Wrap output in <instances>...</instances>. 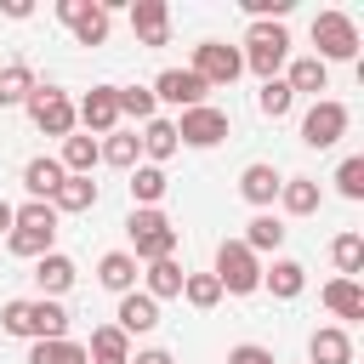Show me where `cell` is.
Listing matches in <instances>:
<instances>
[{
	"label": "cell",
	"mask_w": 364,
	"mask_h": 364,
	"mask_svg": "<svg viewBox=\"0 0 364 364\" xmlns=\"http://www.w3.org/2000/svg\"><path fill=\"white\" fill-rule=\"evenodd\" d=\"M318 199H324V193H318L313 176H284V182H279V205H284L290 216H313Z\"/></svg>",
	"instance_id": "25"
},
{
	"label": "cell",
	"mask_w": 364,
	"mask_h": 364,
	"mask_svg": "<svg viewBox=\"0 0 364 364\" xmlns=\"http://www.w3.org/2000/svg\"><path fill=\"white\" fill-rule=\"evenodd\" d=\"M34 97V68L28 63H6L0 68V108H17Z\"/></svg>",
	"instance_id": "31"
},
{
	"label": "cell",
	"mask_w": 364,
	"mask_h": 364,
	"mask_svg": "<svg viewBox=\"0 0 364 364\" xmlns=\"http://www.w3.org/2000/svg\"><path fill=\"white\" fill-rule=\"evenodd\" d=\"M119 91V114H131V119H154V91H142V85H114Z\"/></svg>",
	"instance_id": "37"
},
{
	"label": "cell",
	"mask_w": 364,
	"mask_h": 364,
	"mask_svg": "<svg viewBox=\"0 0 364 364\" xmlns=\"http://www.w3.org/2000/svg\"><path fill=\"white\" fill-rule=\"evenodd\" d=\"M74 279H80V267H74L63 250H46V256L34 262V284H40V296H46V301H57Z\"/></svg>",
	"instance_id": "14"
},
{
	"label": "cell",
	"mask_w": 364,
	"mask_h": 364,
	"mask_svg": "<svg viewBox=\"0 0 364 364\" xmlns=\"http://www.w3.org/2000/svg\"><path fill=\"white\" fill-rule=\"evenodd\" d=\"M222 136H228V114H222V108H210V102L182 108V119H176V142H188V148H216Z\"/></svg>",
	"instance_id": "10"
},
{
	"label": "cell",
	"mask_w": 364,
	"mask_h": 364,
	"mask_svg": "<svg viewBox=\"0 0 364 364\" xmlns=\"http://www.w3.org/2000/svg\"><path fill=\"white\" fill-rule=\"evenodd\" d=\"M91 205H97V182L91 176H63L57 193H51V210H68V216H80Z\"/></svg>",
	"instance_id": "24"
},
{
	"label": "cell",
	"mask_w": 364,
	"mask_h": 364,
	"mask_svg": "<svg viewBox=\"0 0 364 364\" xmlns=\"http://www.w3.org/2000/svg\"><path fill=\"white\" fill-rule=\"evenodd\" d=\"M330 256H336L341 279H358V267H364V239H358V233H341V239L330 245Z\"/></svg>",
	"instance_id": "36"
},
{
	"label": "cell",
	"mask_w": 364,
	"mask_h": 364,
	"mask_svg": "<svg viewBox=\"0 0 364 364\" xmlns=\"http://www.w3.org/2000/svg\"><path fill=\"white\" fill-rule=\"evenodd\" d=\"M63 176H68V171H63L57 159H46V154L23 165V188H28L34 199H46V205H51V193H57V182H63Z\"/></svg>",
	"instance_id": "28"
},
{
	"label": "cell",
	"mask_w": 364,
	"mask_h": 364,
	"mask_svg": "<svg viewBox=\"0 0 364 364\" xmlns=\"http://www.w3.org/2000/svg\"><path fill=\"white\" fill-rule=\"evenodd\" d=\"M347 102H336V97H318L307 114H301V142L307 148H336L341 136H347Z\"/></svg>",
	"instance_id": "6"
},
{
	"label": "cell",
	"mask_w": 364,
	"mask_h": 364,
	"mask_svg": "<svg viewBox=\"0 0 364 364\" xmlns=\"http://www.w3.org/2000/svg\"><path fill=\"white\" fill-rule=\"evenodd\" d=\"M165 188H171L165 165H136V171H131V199H136V210H159Z\"/></svg>",
	"instance_id": "22"
},
{
	"label": "cell",
	"mask_w": 364,
	"mask_h": 364,
	"mask_svg": "<svg viewBox=\"0 0 364 364\" xmlns=\"http://www.w3.org/2000/svg\"><path fill=\"white\" fill-rule=\"evenodd\" d=\"M102 159V148H97V136H63V171L68 176H91V165Z\"/></svg>",
	"instance_id": "30"
},
{
	"label": "cell",
	"mask_w": 364,
	"mask_h": 364,
	"mask_svg": "<svg viewBox=\"0 0 364 364\" xmlns=\"http://www.w3.org/2000/svg\"><path fill=\"white\" fill-rule=\"evenodd\" d=\"M182 262L176 256H165V262H148V290L142 296H154V301H171V296H182Z\"/></svg>",
	"instance_id": "29"
},
{
	"label": "cell",
	"mask_w": 364,
	"mask_h": 364,
	"mask_svg": "<svg viewBox=\"0 0 364 364\" xmlns=\"http://www.w3.org/2000/svg\"><path fill=\"white\" fill-rule=\"evenodd\" d=\"M284 233H290V228H284L273 210H262V216H250V222H245V239H239V245H245V250L262 262L267 250H279V245H284Z\"/></svg>",
	"instance_id": "16"
},
{
	"label": "cell",
	"mask_w": 364,
	"mask_h": 364,
	"mask_svg": "<svg viewBox=\"0 0 364 364\" xmlns=\"http://www.w3.org/2000/svg\"><path fill=\"white\" fill-rule=\"evenodd\" d=\"M114 318H119L125 336H148V330L159 324V301L142 296V290H131V296H119V313H114Z\"/></svg>",
	"instance_id": "18"
},
{
	"label": "cell",
	"mask_w": 364,
	"mask_h": 364,
	"mask_svg": "<svg viewBox=\"0 0 364 364\" xmlns=\"http://www.w3.org/2000/svg\"><path fill=\"white\" fill-rule=\"evenodd\" d=\"M131 364H176V358H171V353H165V347H148V353H136V358H131Z\"/></svg>",
	"instance_id": "40"
},
{
	"label": "cell",
	"mask_w": 364,
	"mask_h": 364,
	"mask_svg": "<svg viewBox=\"0 0 364 364\" xmlns=\"http://www.w3.org/2000/svg\"><path fill=\"white\" fill-rule=\"evenodd\" d=\"M324 307H330L336 318H347V324L364 318V284H358V279H330V284H324Z\"/></svg>",
	"instance_id": "23"
},
{
	"label": "cell",
	"mask_w": 364,
	"mask_h": 364,
	"mask_svg": "<svg viewBox=\"0 0 364 364\" xmlns=\"http://www.w3.org/2000/svg\"><path fill=\"white\" fill-rule=\"evenodd\" d=\"M28 364H91V358H85V347H80V341L57 336V341H34Z\"/></svg>",
	"instance_id": "32"
},
{
	"label": "cell",
	"mask_w": 364,
	"mask_h": 364,
	"mask_svg": "<svg viewBox=\"0 0 364 364\" xmlns=\"http://www.w3.org/2000/svg\"><path fill=\"white\" fill-rule=\"evenodd\" d=\"M262 284H267L279 301H296V296L307 290V267H301V262H290V256H279L273 267H262Z\"/></svg>",
	"instance_id": "20"
},
{
	"label": "cell",
	"mask_w": 364,
	"mask_h": 364,
	"mask_svg": "<svg viewBox=\"0 0 364 364\" xmlns=\"http://www.w3.org/2000/svg\"><path fill=\"white\" fill-rule=\"evenodd\" d=\"M0 11H6V17H17V23H23V17H28V11H34V6H28V0H0Z\"/></svg>",
	"instance_id": "41"
},
{
	"label": "cell",
	"mask_w": 364,
	"mask_h": 364,
	"mask_svg": "<svg viewBox=\"0 0 364 364\" xmlns=\"http://www.w3.org/2000/svg\"><path fill=\"white\" fill-rule=\"evenodd\" d=\"M97 284L114 290V296H131V290H136V256H131V250H108V256L97 262Z\"/></svg>",
	"instance_id": "17"
},
{
	"label": "cell",
	"mask_w": 364,
	"mask_h": 364,
	"mask_svg": "<svg viewBox=\"0 0 364 364\" xmlns=\"http://www.w3.org/2000/svg\"><path fill=\"white\" fill-rule=\"evenodd\" d=\"M313 57L330 68V63H353L358 57V23L347 17V11H318L313 17Z\"/></svg>",
	"instance_id": "4"
},
{
	"label": "cell",
	"mask_w": 364,
	"mask_h": 364,
	"mask_svg": "<svg viewBox=\"0 0 364 364\" xmlns=\"http://www.w3.org/2000/svg\"><path fill=\"white\" fill-rule=\"evenodd\" d=\"M284 85H290V91H307V97L318 102V91H330V68H324L318 57H296L290 74H284Z\"/></svg>",
	"instance_id": "26"
},
{
	"label": "cell",
	"mask_w": 364,
	"mask_h": 364,
	"mask_svg": "<svg viewBox=\"0 0 364 364\" xmlns=\"http://www.w3.org/2000/svg\"><path fill=\"white\" fill-rule=\"evenodd\" d=\"M136 46H171V6L165 0H131Z\"/></svg>",
	"instance_id": "13"
},
{
	"label": "cell",
	"mask_w": 364,
	"mask_h": 364,
	"mask_svg": "<svg viewBox=\"0 0 364 364\" xmlns=\"http://www.w3.org/2000/svg\"><path fill=\"white\" fill-rule=\"evenodd\" d=\"M0 233H11V205L0 199Z\"/></svg>",
	"instance_id": "42"
},
{
	"label": "cell",
	"mask_w": 364,
	"mask_h": 364,
	"mask_svg": "<svg viewBox=\"0 0 364 364\" xmlns=\"http://www.w3.org/2000/svg\"><path fill=\"white\" fill-rule=\"evenodd\" d=\"M336 193H341V199H364V159H358V154L336 165Z\"/></svg>",
	"instance_id": "38"
},
{
	"label": "cell",
	"mask_w": 364,
	"mask_h": 364,
	"mask_svg": "<svg viewBox=\"0 0 364 364\" xmlns=\"http://www.w3.org/2000/svg\"><path fill=\"white\" fill-rule=\"evenodd\" d=\"M97 148H102V159L119 165V171H136V159H142L136 136H125V131H108V142H97Z\"/></svg>",
	"instance_id": "34"
},
{
	"label": "cell",
	"mask_w": 364,
	"mask_h": 364,
	"mask_svg": "<svg viewBox=\"0 0 364 364\" xmlns=\"http://www.w3.org/2000/svg\"><path fill=\"white\" fill-rule=\"evenodd\" d=\"M193 74H199L205 85H233V80L245 74V57H239V46L205 40V46H193Z\"/></svg>",
	"instance_id": "7"
},
{
	"label": "cell",
	"mask_w": 364,
	"mask_h": 364,
	"mask_svg": "<svg viewBox=\"0 0 364 364\" xmlns=\"http://www.w3.org/2000/svg\"><path fill=\"white\" fill-rule=\"evenodd\" d=\"M228 364H273V353H267V347H256V341H239V347L228 353Z\"/></svg>",
	"instance_id": "39"
},
{
	"label": "cell",
	"mask_w": 364,
	"mask_h": 364,
	"mask_svg": "<svg viewBox=\"0 0 364 364\" xmlns=\"http://www.w3.org/2000/svg\"><path fill=\"white\" fill-rule=\"evenodd\" d=\"M290 102H296V91H290L284 80H262V91H256V108H262L267 119H284V114H290Z\"/></svg>",
	"instance_id": "33"
},
{
	"label": "cell",
	"mask_w": 364,
	"mask_h": 364,
	"mask_svg": "<svg viewBox=\"0 0 364 364\" xmlns=\"http://www.w3.org/2000/svg\"><path fill=\"white\" fill-rule=\"evenodd\" d=\"M28 119H34L46 136H74V102H68L57 85H34V97H28Z\"/></svg>",
	"instance_id": "8"
},
{
	"label": "cell",
	"mask_w": 364,
	"mask_h": 364,
	"mask_svg": "<svg viewBox=\"0 0 364 364\" xmlns=\"http://www.w3.org/2000/svg\"><path fill=\"white\" fill-rule=\"evenodd\" d=\"M182 296H188V307L205 313V307L222 301V284H216V273H188V279H182Z\"/></svg>",
	"instance_id": "35"
},
{
	"label": "cell",
	"mask_w": 364,
	"mask_h": 364,
	"mask_svg": "<svg viewBox=\"0 0 364 364\" xmlns=\"http://www.w3.org/2000/svg\"><path fill=\"white\" fill-rule=\"evenodd\" d=\"M307 358H313V364H353V336H347L341 324H324V330H313Z\"/></svg>",
	"instance_id": "19"
},
{
	"label": "cell",
	"mask_w": 364,
	"mask_h": 364,
	"mask_svg": "<svg viewBox=\"0 0 364 364\" xmlns=\"http://www.w3.org/2000/svg\"><path fill=\"white\" fill-rule=\"evenodd\" d=\"M136 148L148 154V165H165V159L176 154V125H171V119H148L142 136H136Z\"/></svg>",
	"instance_id": "27"
},
{
	"label": "cell",
	"mask_w": 364,
	"mask_h": 364,
	"mask_svg": "<svg viewBox=\"0 0 364 364\" xmlns=\"http://www.w3.org/2000/svg\"><path fill=\"white\" fill-rule=\"evenodd\" d=\"M125 239H131V256L136 262H165L176 256V222L165 210H131L125 216Z\"/></svg>",
	"instance_id": "2"
},
{
	"label": "cell",
	"mask_w": 364,
	"mask_h": 364,
	"mask_svg": "<svg viewBox=\"0 0 364 364\" xmlns=\"http://www.w3.org/2000/svg\"><path fill=\"white\" fill-rule=\"evenodd\" d=\"M57 17L74 28L80 46H102V40H108V11H102L97 0H57Z\"/></svg>",
	"instance_id": "11"
},
{
	"label": "cell",
	"mask_w": 364,
	"mask_h": 364,
	"mask_svg": "<svg viewBox=\"0 0 364 364\" xmlns=\"http://www.w3.org/2000/svg\"><path fill=\"white\" fill-rule=\"evenodd\" d=\"M279 182H284V176H279V171H273V165H262V159H256V165H245V171H239V193H245V199H250V205H256V210H267V205H273V199H279Z\"/></svg>",
	"instance_id": "15"
},
{
	"label": "cell",
	"mask_w": 364,
	"mask_h": 364,
	"mask_svg": "<svg viewBox=\"0 0 364 364\" xmlns=\"http://www.w3.org/2000/svg\"><path fill=\"white\" fill-rule=\"evenodd\" d=\"M216 284H222L228 296H250V290H262V262H256L239 239H222V245H216Z\"/></svg>",
	"instance_id": "5"
},
{
	"label": "cell",
	"mask_w": 364,
	"mask_h": 364,
	"mask_svg": "<svg viewBox=\"0 0 364 364\" xmlns=\"http://www.w3.org/2000/svg\"><path fill=\"white\" fill-rule=\"evenodd\" d=\"M51 239H57V210H51L46 199H28L23 210H11V233H6L11 256H28V262H40V256L51 250Z\"/></svg>",
	"instance_id": "1"
},
{
	"label": "cell",
	"mask_w": 364,
	"mask_h": 364,
	"mask_svg": "<svg viewBox=\"0 0 364 364\" xmlns=\"http://www.w3.org/2000/svg\"><path fill=\"white\" fill-rule=\"evenodd\" d=\"M245 68L250 74H262V80H279V68H284V57H290V34H284V23H250V34H245Z\"/></svg>",
	"instance_id": "3"
},
{
	"label": "cell",
	"mask_w": 364,
	"mask_h": 364,
	"mask_svg": "<svg viewBox=\"0 0 364 364\" xmlns=\"http://www.w3.org/2000/svg\"><path fill=\"white\" fill-rule=\"evenodd\" d=\"M205 91H210V85H205L193 68H165V74L154 80V102H176V108H199Z\"/></svg>",
	"instance_id": "12"
},
{
	"label": "cell",
	"mask_w": 364,
	"mask_h": 364,
	"mask_svg": "<svg viewBox=\"0 0 364 364\" xmlns=\"http://www.w3.org/2000/svg\"><path fill=\"white\" fill-rule=\"evenodd\" d=\"M74 125H85V136H108L119 125V91L114 85H91L74 108Z\"/></svg>",
	"instance_id": "9"
},
{
	"label": "cell",
	"mask_w": 364,
	"mask_h": 364,
	"mask_svg": "<svg viewBox=\"0 0 364 364\" xmlns=\"http://www.w3.org/2000/svg\"><path fill=\"white\" fill-rule=\"evenodd\" d=\"M85 358H91V364H131V341H125V330H119V324H97Z\"/></svg>",
	"instance_id": "21"
}]
</instances>
